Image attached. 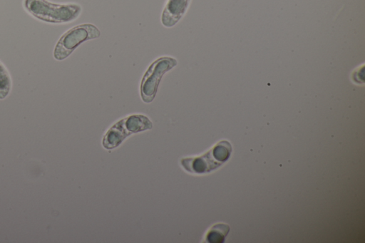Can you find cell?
<instances>
[{
	"instance_id": "6da1fadb",
	"label": "cell",
	"mask_w": 365,
	"mask_h": 243,
	"mask_svg": "<svg viewBox=\"0 0 365 243\" xmlns=\"http://www.w3.org/2000/svg\"><path fill=\"white\" fill-rule=\"evenodd\" d=\"M24 7L34 18L49 24L72 22L82 11L78 4H56L48 0H24Z\"/></svg>"
},
{
	"instance_id": "7a4b0ae2",
	"label": "cell",
	"mask_w": 365,
	"mask_h": 243,
	"mask_svg": "<svg viewBox=\"0 0 365 243\" xmlns=\"http://www.w3.org/2000/svg\"><path fill=\"white\" fill-rule=\"evenodd\" d=\"M153 123L143 114H133L114 123L103 135L102 144L106 149L118 147L130 135L150 130Z\"/></svg>"
},
{
	"instance_id": "3957f363",
	"label": "cell",
	"mask_w": 365,
	"mask_h": 243,
	"mask_svg": "<svg viewBox=\"0 0 365 243\" xmlns=\"http://www.w3.org/2000/svg\"><path fill=\"white\" fill-rule=\"evenodd\" d=\"M231 150L230 143L222 140L201 156L181 159L180 164L190 173H207L225 162L229 158Z\"/></svg>"
},
{
	"instance_id": "277c9868",
	"label": "cell",
	"mask_w": 365,
	"mask_h": 243,
	"mask_svg": "<svg viewBox=\"0 0 365 243\" xmlns=\"http://www.w3.org/2000/svg\"><path fill=\"white\" fill-rule=\"evenodd\" d=\"M100 36V30L93 24L87 23L76 26L60 37L53 50V57L57 61H63L82 43L98 38Z\"/></svg>"
},
{
	"instance_id": "5b68a950",
	"label": "cell",
	"mask_w": 365,
	"mask_h": 243,
	"mask_svg": "<svg viewBox=\"0 0 365 243\" xmlns=\"http://www.w3.org/2000/svg\"><path fill=\"white\" fill-rule=\"evenodd\" d=\"M177 65L178 61L171 56L159 57L150 63L143 76L140 88L144 103H150L153 100L163 76Z\"/></svg>"
},
{
	"instance_id": "8992f818",
	"label": "cell",
	"mask_w": 365,
	"mask_h": 243,
	"mask_svg": "<svg viewBox=\"0 0 365 243\" xmlns=\"http://www.w3.org/2000/svg\"><path fill=\"white\" fill-rule=\"evenodd\" d=\"M191 0H167L161 14L160 21L163 26L171 28L184 16Z\"/></svg>"
},
{
	"instance_id": "52a82bcc",
	"label": "cell",
	"mask_w": 365,
	"mask_h": 243,
	"mask_svg": "<svg viewBox=\"0 0 365 243\" xmlns=\"http://www.w3.org/2000/svg\"><path fill=\"white\" fill-rule=\"evenodd\" d=\"M230 227L225 224H217L212 226L207 232L205 240L210 243H221L229 232Z\"/></svg>"
},
{
	"instance_id": "ba28073f",
	"label": "cell",
	"mask_w": 365,
	"mask_h": 243,
	"mask_svg": "<svg viewBox=\"0 0 365 243\" xmlns=\"http://www.w3.org/2000/svg\"><path fill=\"white\" fill-rule=\"evenodd\" d=\"M11 78L9 71L0 61V100L5 99L11 89Z\"/></svg>"
},
{
	"instance_id": "9c48e42d",
	"label": "cell",
	"mask_w": 365,
	"mask_h": 243,
	"mask_svg": "<svg viewBox=\"0 0 365 243\" xmlns=\"http://www.w3.org/2000/svg\"><path fill=\"white\" fill-rule=\"evenodd\" d=\"M364 65L359 68L354 73H353V81L358 83H364Z\"/></svg>"
}]
</instances>
